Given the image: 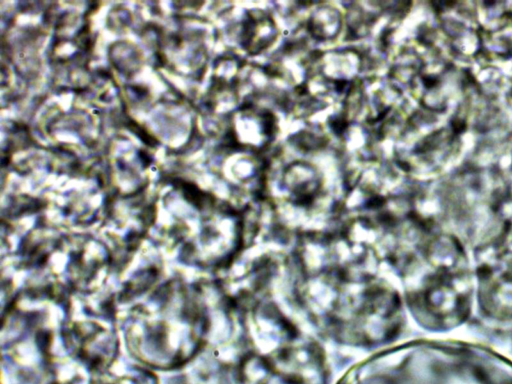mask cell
<instances>
[{"label":"cell","mask_w":512,"mask_h":384,"mask_svg":"<svg viewBox=\"0 0 512 384\" xmlns=\"http://www.w3.org/2000/svg\"><path fill=\"white\" fill-rule=\"evenodd\" d=\"M213 295L210 282L170 267L147 295L117 311L122 345L151 370L188 366L208 342Z\"/></svg>","instance_id":"6da1fadb"},{"label":"cell","mask_w":512,"mask_h":384,"mask_svg":"<svg viewBox=\"0 0 512 384\" xmlns=\"http://www.w3.org/2000/svg\"><path fill=\"white\" fill-rule=\"evenodd\" d=\"M344 256L309 270L301 298L315 322L339 340L377 344L399 325L398 297L387 282L356 263V257Z\"/></svg>","instance_id":"7a4b0ae2"},{"label":"cell","mask_w":512,"mask_h":384,"mask_svg":"<svg viewBox=\"0 0 512 384\" xmlns=\"http://www.w3.org/2000/svg\"><path fill=\"white\" fill-rule=\"evenodd\" d=\"M70 296L49 284L21 286L2 304V384H53L69 360L63 330Z\"/></svg>","instance_id":"3957f363"},{"label":"cell","mask_w":512,"mask_h":384,"mask_svg":"<svg viewBox=\"0 0 512 384\" xmlns=\"http://www.w3.org/2000/svg\"><path fill=\"white\" fill-rule=\"evenodd\" d=\"M116 276L113 254L100 236L61 233L45 261L40 282L69 296H89L108 288Z\"/></svg>","instance_id":"277c9868"},{"label":"cell","mask_w":512,"mask_h":384,"mask_svg":"<svg viewBox=\"0 0 512 384\" xmlns=\"http://www.w3.org/2000/svg\"><path fill=\"white\" fill-rule=\"evenodd\" d=\"M252 343L256 350L243 361V384H324L320 351L297 332Z\"/></svg>","instance_id":"5b68a950"},{"label":"cell","mask_w":512,"mask_h":384,"mask_svg":"<svg viewBox=\"0 0 512 384\" xmlns=\"http://www.w3.org/2000/svg\"><path fill=\"white\" fill-rule=\"evenodd\" d=\"M280 189L282 209L300 211L308 221L319 219L334 206L324 190L321 173L305 161L292 162L283 170Z\"/></svg>","instance_id":"8992f818"},{"label":"cell","mask_w":512,"mask_h":384,"mask_svg":"<svg viewBox=\"0 0 512 384\" xmlns=\"http://www.w3.org/2000/svg\"><path fill=\"white\" fill-rule=\"evenodd\" d=\"M277 27L263 10H250L244 18L240 41L242 47L251 55L269 48L277 38Z\"/></svg>","instance_id":"52a82bcc"},{"label":"cell","mask_w":512,"mask_h":384,"mask_svg":"<svg viewBox=\"0 0 512 384\" xmlns=\"http://www.w3.org/2000/svg\"><path fill=\"white\" fill-rule=\"evenodd\" d=\"M341 26L340 11L330 5L317 7L307 21L308 32L319 41L333 40L339 34Z\"/></svg>","instance_id":"ba28073f"},{"label":"cell","mask_w":512,"mask_h":384,"mask_svg":"<svg viewBox=\"0 0 512 384\" xmlns=\"http://www.w3.org/2000/svg\"><path fill=\"white\" fill-rule=\"evenodd\" d=\"M111 370L96 380V384H158L153 371L142 365L130 366L116 376H111Z\"/></svg>","instance_id":"9c48e42d"},{"label":"cell","mask_w":512,"mask_h":384,"mask_svg":"<svg viewBox=\"0 0 512 384\" xmlns=\"http://www.w3.org/2000/svg\"><path fill=\"white\" fill-rule=\"evenodd\" d=\"M375 19L376 14L362 6L356 4L349 8L347 13V26L350 35L354 38L365 36L368 34Z\"/></svg>","instance_id":"30bf717a"},{"label":"cell","mask_w":512,"mask_h":384,"mask_svg":"<svg viewBox=\"0 0 512 384\" xmlns=\"http://www.w3.org/2000/svg\"><path fill=\"white\" fill-rule=\"evenodd\" d=\"M325 141V137L310 131H302L292 137L294 145L304 151L316 150L322 147Z\"/></svg>","instance_id":"8fae6325"}]
</instances>
